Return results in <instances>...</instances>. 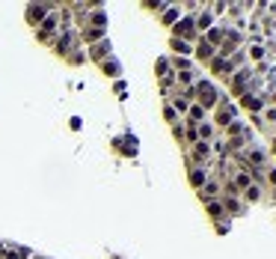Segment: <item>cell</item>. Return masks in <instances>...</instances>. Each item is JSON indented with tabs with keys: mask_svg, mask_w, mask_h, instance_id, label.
Returning <instances> with one entry per match:
<instances>
[{
	"mask_svg": "<svg viewBox=\"0 0 276 259\" xmlns=\"http://www.w3.org/2000/svg\"><path fill=\"white\" fill-rule=\"evenodd\" d=\"M232 182H235V188H238V194H244L246 188H249V185H252V179H249V173H246V170H238V173H235V179H232Z\"/></svg>",
	"mask_w": 276,
	"mask_h": 259,
	"instance_id": "obj_14",
	"label": "cell"
},
{
	"mask_svg": "<svg viewBox=\"0 0 276 259\" xmlns=\"http://www.w3.org/2000/svg\"><path fill=\"white\" fill-rule=\"evenodd\" d=\"M241 197H244L246 203H258V200H261V185H249Z\"/></svg>",
	"mask_w": 276,
	"mask_h": 259,
	"instance_id": "obj_16",
	"label": "cell"
},
{
	"mask_svg": "<svg viewBox=\"0 0 276 259\" xmlns=\"http://www.w3.org/2000/svg\"><path fill=\"white\" fill-rule=\"evenodd\" d=\"M267 182H270V185H273V188H276V167H273V170H270V173H267Z\"/></svg>",
	"mask_w": 276,
	"mask_h": 259,
	"instance_id": "obj_24",
	"label": "cell"
},
{
	"mask_svg": "<svg viewBox=\"0 0 276 259\" xmlns=\"http://www.w3.org/2000/svg\"><path fill=\"white\" fill-rule=\"evenodd\" d=\"M160 15H163V24H175V21L181 18L184 12H181V9H178V6H166V9H163Z\"/></svg>",
	"mask_w": 276,
	"mask_h": 259,
	"instance_id": "obj_15",
	"label": "cell"
},
{
	"mask_svg": "<svg viewBox=\"0 0 276 259\" xmlns=\"http://www.w3.org/2000/svg\"><path fill=\"white\" fill-rule=\"evenodd\" d=\"M101 36H104V30H98V27H95V30H89V33H83V39H86V42H92V39H101Z\"/></svg>",
	"mask_w": 276,
	"mask_h": 259,
	"instance_id": "obj_21",
	"label": "cell"
},
{
	"mask_svg": "<svg viewBox=\"0 0 276 259\" xmlns=\"http://www.w3.org/2000/svg\"><path fill=\"white\" fill-rule=\"evenodd\" d=\"M169 45H172V51H175V57H187V60L193 57V45H190V42H181V39H172Z\"/></svg>",
	"mask_w": 276,
	"mask_h": 259,
	"instance_id": "obj_9",
	"label": "cell"
},
{
	"mask_svg": "<svg viewBox=\"0 0 276 259\" xmlns=\"http://www.w3.org/2000/svg\"><path fill=\"white\" fill-rule=\"evenodd\" d=\"M169 63H172V72H175V75L193 72V60H187V57H169Z\"/></svg>",
	"mask_w": 276,
	"mask_h": 259,
	"instance_id": "obj_12",
	"label": "cell"
},
{
	"mask_svg": "<svg viewBox=\"0 0 276 259\" xmlns=\"http://www.w3.org/2000/svg\"><path fill=\"white\" fill-rule=\"evenodd\" d=\"M244 51L252 63H264V60H267V48H264V45H246Z\"/></svg>",
	"mask_w": 276,
	"mask_h": 259,
	"instance_id": "obj_7",
	"label": "cell"
},
{
	"mask_svg": "<svg viewBox=\"0 0 276 259\" xmlns=\"http://www.w3.org/2000/svg\"><path fill=\"white\" fill-rule=\"evenodd\" d=\"M104 72H107V75H116V72H119V66H116V63H104Z\"/></svg>",
	"mask_w": 276,
	"mask_h": 259,
	"instance_id": "obj_22",
	"label": "cell"
},
{
	"mask_svg": "<svg viewBox=\"0 0 276 259\" xmlns=\"http://www.w3.org/2000/svg\"><path fill=\"white\" fill-rule=\"evenodd\" d=\"M205 209H208V215H211L214 221H223V218H226V206H223L220 200H208Z\"/></svg>",
	"mask_w": 276,
	"mask_h": 259,
	"instance_id": "obj_10",
	"label": "cell"
},
{
	"mask_svg": "<svg viewBox=\"0 0 276 259\" xmlns=\"http://www.w3.org/2000/svg\"><path fill=\"white\" fill-rule=\"evenodd\" d=\"M107 48H110V42H101V45H95V48H92V57H95V60H101V57L107 54Z\"/></svg>",
	"mask_w": 276,
	"mask_h": 259,
	"instance_id": "obj_20",
	"label": "cell"
},
{
	"mask_svg": "<svg viewBox=\"0 0 276 259\" xmlns=\"http://www.w3.org/2000/svg\"><path fill=\"white\" fill-rule=\"evenodd\" d=\"M205 182H208V167H190V185L199 191Z\"/></svg>",
	"mask_w": 276,
	"mask_h": 259,
	"instance_id": "obj_6",
	"label": "cell"
},
{
	"mask_svg": "<svg viewBox=\"0 0 276 259\" xmlns=\"http://www.w3.org/2000/svg\"><path fill=\"white\" fill-rule=\"evenodd\" d=\"M196 134H199V140L211 143V140H214V122H208V119H205V122H199V125H196Z\"/></svg>",
	"mask_w": 276,
	"mask_h": 259,
	"instance_id": "obj_13",
	"label": "cell"
},
{
	"mask_svg": "<svg viewBox=\"0 0 276 259\" xmlns=\"http://www.w3.org/2000/svg\"><path fill=\"white\" fill-rule=\"evenodd\" d=\"M217 194H220V182L208 176V182H205V185L199 188V197H202V203H208V200H214Z\"/></svg>",
	"mask_w": 276,
	"mask_h": 259,
	"instance_id": "obj_5",
	"label": "cell"
},
{
	"mask_svg": "<svg viewBox=\"0 0 276 259\" xmlns=\"http://www.w3.org/2000/svg\"><path fill=\"white\" fill-rule=\"evenodd\" d=\"M163 116H166V122H172V125H178V122H181V116L172 110V104H166V107H163Z\"/></svg>",
	"mask_w": 276,
	"mask_h": 259,
	"instance_id": "obj_17",
	"label": "cell"
},
{
	"mask_svg": "<svg viewBox=\"0 0 276 259\" xmlns=\"http://www.w3.org/2000/svg\"><path fill=\"white\" fill-rule=\"evenodd\" d=\"M208 9H211V15H226V3L223 0H214V3H208Z\"/></svg>",
	"mask_w": 276,
	"mask_h": 259,
	"instance_id": "obj_19",
	"label": "cell"
},
{
	"mask_svg": "<svg viewBox=\"0 0 276 259\" xmlns=\"http://www.w3.org/2000/svg\"><path fill=\"white\" fill-rule=\"evenodd\" d=\"M261 122H276V107L273 104H267V107L261 110Z\"/></svg>",
	"mask_w": 276,
	"mask_h": 259,
	"instance_id": "obj_18",
	"label": "cell"
},
{
	"mask_svg": "<svg viewBox=\"0 0 276 259\" xmlns=\"http://www.w3.org/2000/svg\"><path fill=\"white\" fill-rule=\"evenodd\" d=\"M60 18H62L60 12H51V15L39 24V27H42V30H39V39H42V42H48V39H51V33L60 30Z\"/></svg>",
	"mask_w": 276,
	"mask_h": 259,
	"instance_id": "obj_3",
	"label": "cell"
},
{
	"mask_svg": "<svg viewBox=\"0 0 276 259\" xmlns=\"http://www.w3.org/2000/svg\"><path fill=\"white\" fill-rule=\"evenodd\" d=\"M172 134H175V137L181 140V137H184V122H181V125H172Z\"/></svg>",
	"mask_w": 276,
	"mask_h": 259,
	"instance_id": "obj_23",
	"label": "cell"
},
{
	"mask_svg": "<svg viewBox=\"0 0 276 259\" xmlns=\"http://www.w3.org/2000/svg\"><path fill=\"white\" fill-rule=\"evenodd\" d=\"M48 15H51V6H30V9H27V18H30V21H39V24H42Z\"/></svg>",
	"mask_w": 276,
	"mask_h": 259,
	"instance_id": "obj_11",
	"label": "cell"
},
{
	"mask_svg": "<svg viewBox=\"0 0 276 259\" xmlns=\"http://www.w3.org/2000/svg\"><path fill=\"white\" fill-rule=\"evenodd\" d=\"M238 107H244V110H249L252 116H258L264 107H267V96H258V93H246V96H241V104Z\"/></svg>",
	"mask_w": 276,
	"mask_h": 259,
	"instance_id": "obj_2",
	"label": "cell"
},
{
	"mask_svg": "<svg viewBox=\"0 0 276 259\" xmlns=\"http://www.w3.org/2000/svg\"><path fill=\"white\" fill-rule=\"evenodd\" d=\"M154 69H157V78H160V81H169V78H175V72H172V63H169V57H160Z\"/></svg>",
	"mask_w": 276,
	"mask_h": 259,
	"instance_id": "obj_8",
	"label": "cell"
},
{
	"mask_svg": "<svg viewBox=\"0 0 276 259\" xmlns=\"http://www.w3.org/2000/svg\"><path fill=\"white\" fill-rule=\"evenodd\" d=\"M193 57H196L199 63H211V60L217 57V48L214 45H208L205 39H199V42L193 45Z\"/></svg>",
	"mask_w": 276,
	"mask_h": 259,
	"instance_id": "obj_4",
	"label": "cell"
},
{
	"mask_svg": "<svg viewBox=\"0 0 276 259\" xmlns=\"http://www.w3.org/2000/svg\"><path fill=\"white\" fill-rule=\"evenodd\" d=\"M193 90H196V104H199V107H205V113H208V110H217V104H220V93H217V87L211 84V81L199 78V81L193 84Z\"/></svg>",
	"mask_w": 276,
	"mask_h": 259,
	"instance_id": "obj_1",
	"label": "cell"
}]
</instances>
